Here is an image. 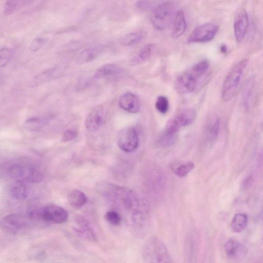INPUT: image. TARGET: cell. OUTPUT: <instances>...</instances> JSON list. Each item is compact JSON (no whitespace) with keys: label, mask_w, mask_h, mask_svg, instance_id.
<instances>
[{"label":"cell","mask_w":263,"mask_h":263,"mask_svg":"<svg viewBox=\"0 0 263 263\" xmlns=\"http://www.w3.org/2000/svg\"><path fill=\"white\" fill-rule=\"evenodd\" d=\"M68 201L72 207L79 209L87 203L88 200L87 195L83 192L74 190L69 194Z\"/></svg>","instance_id":"ac0fdd59"},{"label":"cell","mask_w":263,"mask_h":263,"mask_svg":"<svg viewBox=\"0 0 263 263\" xmlns=\"http://www.w3.org/2000/svg\"><path fill=\"white\" fill-rule=\"evenodd\" d=\"M249 25V16L245 9L239 11L235 19L234 29L236 40L241 42L244 38Z\"/></svg>","instance_id":"8fae6325"},{"label":"cell","mask_w":263,"mask_h":263,"mask_svg":"<svg viewBox=\"0 0 263 263\" xmlns=\"http://www.w3.org/2000/svg\"><path fill=\"white\" fill-rule=\"evenodd\" d=\"M106 112L102 107H97L91 111L87 117L85 125L88 130L95 132L104 125Z\"/></svg>","instance_id":"30bf717a"},{"label":"cell","mask_w":263,"mask_h":263,"mask_svg":"<svg viewBox=\"0 0 263 263\" xmlns=\"http://www.w3.org/2000/svg\"><path fill=\"white\" fill-rule=\"evenodd\" d=\"M210 67L209 61L203 60L194 64L189 70L180 74L175 83L176 91L180 94L193 92L199 79L206 73Z\"/></svg>","instance_id":"6da1fadb"},{"label":"cell","mask_w":263,"mask_h":263,"mask_svg":"<svg viewBox=\"0 0 263 263\" xmlns=\"http://www.w3.org/2000/svg\"><path fill=\"white\" fill-rule=\"evenodd\" d=\"M138 136L136 130L126 128L121 131L118 138V144L120 149L126 152L135 151L138 145Z\"/></svg>","instance_id":"ba28073f"},{"label":"cell","mask_w":263,"mask_h":263,"mask_svg":"<svg viewBox=\"0 0 263 263\" xmlns=\"http://www.w3.org/2000/svg\"><path fill=\"white\" fill-rule=\"evenodd\" d=\"M220 121L217 119L209 127L208 131L209 138L211 141H215L219 133Z\"/></svg>","instance_id":"d6a6232c"},{"label":"cell","mask_w":263,"mask_h":263,"mask_svg":"<svg viewBox=\"0 0 263 263\" xmlns=\"http://www.w3.org/2000/svg\"><path fill=\"white\" fill-rule=\"evenodd\" d=\"M176 12V6L174 2L162 3L156 6L152 11V24L157 30H165L172 23Z\"/></svg>","instance_id":"277c9868"},{"label":"cell","mask_w":263,"mask_h":263,"mask_svg":"<svg viewBox=\"0 0 263 263\" xmlns=\"http://www.w3.org/2000/svg\"><path fill=\"white\" fill-rule=\"evenodd\" d=\"M157 110L161 114H166L169 108V102L168 98L164 96H160L157 98L155 103Z\"/></svg>","instance_id":"f1b7e54d"},{"label":"cell","mask_w":263,"mask_h":263,"mask_svg":"<svg viewBox=\"0 0 263 263\" xmlns=\"http://www.w3.org/2000/svg\"><path fill=\"white\" fill-rule=\"evenodd\" d=\"M73 230L79 237L92 242H97V237L90 222L83 216L77 215L74 218Z\"/></svg>","instance_id":"9c48e42d"},{"label":"cell","mask_w":263,"mask_h":263,"mask_svg":"<svg viewBox=\"0 0 263 263\" xmlns=\"http://www.w3.org/2000/svg\"><path fill=\"white\" fill-rule=\"evenodd\" d=\"M13 52L11 48L4 47L0 49V68L5 67L12 59Z\"/></svg>","instance_id":"83f0119b"},{"label":"cell","mask_w":263,"mask_h":263,"mask_svg":"<svg viewBox=\"0 0 263 263\" xmlns=\"http://www.w3.org/2000/svg\"><path fill=\"white\" fill-rule=\"evenodd\" d=\"M249 222L248 216L244 213H238L233 218L231 224L232 229L235 233H240L244 230Z\"/></svg>","instance_id":"603a6c76"},{"label":"cell","mask_w":263,"mask_h":263,"mask_svg":"<svg viewBox=\"0 0 263 263\" xmlns=\"http://www.w3.org/2000/svg\"><path fill=\"white\" fill-rule=\"evenodd\" d=\"M142 257L144 263H173L166 245L156 236L145 242Z\"/></svg>","instance_id":"7a4b0ae2"},{"label":"cell","mask_w":263,"mask_h":263,"mask_svg":"<svg viewBox=\"0 0 263 263\" xmlns=\"http://www.w3.org/2000/svg\"><path fill=\"white\" fill-rule=\"evenodd\" d=\"M153 2L150 1H139L137 2V7L142 9H145L151 7Z\"/></svg>","instance_id":"d590c367"},{"label":"cell","mask_w":263,"mask_h":263,"mask_svg":"<svg viewBox=\"0 0 263 263\" xmlns=\"http://www.w3.org/2000/svg\"><path fill=\"white\" fill-rule=\"evenodd\" d=\"M255 84V79L254 78H251L248 82H246V86L244 90V97L245 104L248 106L249 103L253 89Z\"/></svg>","instance_id":"f546056e"},{"label":"cell","mask_w":263,"mask_h":263,"mask_svg":"<svg viewBox=\"0 0 263 263\" xmlns=\"http://www.w3.org/2000/svg\"><path fill=\"white\" fill-rule=\"evenodd\" d=\"M220 49L221 52L223 54H226L228 51V48L226 44L221 45Z\"/></svg>","instance_id":"8d00e7d4"},{"label":"cell","mask_w":263,"mask_h":263,"mask_svg":"<svg viewBox=\"0 0 263 263\" xmlns=\"http://www.w3.org/2000/svg\"><path fill=\"white\" fill-rule=\"evenodd\" d=\"M105 218L110 224L114 226H118L122 222L121 216L116 211H111L107 212Z\"/></svg>","instance_id":"1f68e13d"},{"label":"cell","mask_w":263,"mask_h":263,"mask_svg":"<svg viewBox=\"0 0 263 263\" xmlns=\"http://www.w3.org/2000/svg\"><path fill=\"white\" fill-rule=\"evenodd\" d=\"M2 222L5 226L13 231H17L24 228L28 224V220L18 215H9L4 217Z\"/></svg>","instance_id":"e0dca14e"},{"label":"cell","mask_w":263,"mask_h":263,"mask_svg":"<svg viewBox=\"0 0 263 263\" xmlns=\"http://www.w3.org/2000/svg\"><path fill=\"white\" fill-rule=\"evenodd\" d=\"M38 219L47 223L63 224L68 221L69 215L64 208L54 205H49L38 210Z\"/></svg>","instance_id":"52a82bcc"},{"label":"cell","mask_w":263,"mask_h":263,"mask_svg":"<svg viewBox=\"0 0 263 263\" xmlns=\"http://www.w3.org/2000/svg\"></svg>","instance_id":"74e56055"},{"label":"cell","mask_w":263,"mask_h":263,"mask_svg":"<svg viewBox=\"0 0 263 263\" xmlns=\"http://www.w3.org/2000/svg\"><path fill=\"white\" fill-rule=\"evenodd\" d=\"M47 39L42 37H37L32 41L30 44L29 49L31 52H37L45 45Z\"/></svg>","instance_id":"4dcf8cb0"},{"label":"cell","mask_w":263,"mask_h":263,"mask_svg":"<svg viewBox=\"0 0 263 263\" xmlns=\"http://www.w3.org/2000/svg\"><path fill=\"white\" fill-rule=\"evenodd\" d=\"M144 37V33L142 31L130 33L123 38V44L128 46H134L141 42Z\"/></svg>","instance_id":"cb8c5ba5"},{"label":"cell","mask_w":263,"mask_h":263,"mask_svg":"<svg viewBox=\"0 0 263 263\" xmlns=\"http://www.w3.org/2000/svg\"><path fill=\"white\" fill-rule=\"evenodd\" d=\"M8 173L15 180H26L32 183H40L43 179L42 174L37 168L21 162L10 164Z\"/></svg>","instance_id":"5b68a950"},{"label":"cell","mask_w":263,"mask_h":263,"mask_svg":"<svg viewBox=\"0 0 263 263\" xmlns=\"http://www.w3.org/2000/svg\"><path fill=\"white\" fill-rule=\"evenodd\" d=\"M219 26L213 23H206L195 28L187 39L188 44L205 43L211 41L219 30Z\"/></svg>","instance_id":"8992f818"},{"label":"cell","mask_w":263,"mask_h":263,"mask_svg":"<svg viewBox=\"0 0 263 263\" xmlns=\"http://www.w3.org/2000/svg\"><path fill=\"white\" fill-rule=\"evenodd\" d=\"M176 139V134L171 133L165 131L158 138L157 145L161 148L168 147L173 145Z\"/></svg>","instance_id":"484cf974"},{"label":"cell","mask_w":263,"mask_h":263,"mask_svg":"<svg viewBox=\"0 0 263 263\" xmlns=\"http://www.w3.org/2000/svg\"><path fill=\"white\" fill-rule=\"evenodd\" d=\"M77 135V133L76 131L68 130L66 131L62 137V141L67 142L71 141L74 139Z\"/></svg>","instance_id":"e575fe53"},{"label":"cell","mask_w":263,"mask_h":263,"mask_svg":"<svg viewBox=\"0 0 263 263\" xmlns=\"http://www.w3.org/2000/svg\"><path fill=\"white\" fill-rule=\"evenodd\" d=\"M224 250L227 257L235 261L242 259L247 252L245 247L240 242L234 239H230L226 243Z\"/></svg>","instance_id":"7c38bea8"},{"label":"cell","mask_w":263,"mask_h":263,"mask_svg":"<svg viewBox=\"0 0 263 263\" xmlns=\"http://www.w3.org/2000/svg\"><path fill=\"white\" fill-rule=\"evenodd\" d=\"M124 72L120 66L114 64H105L96 71L94 77L96 79H109L118 77Z\"/></svg>","instance_id":"5bb4252c"},{"label":"cell","mask_w":263,"mask_h":263,"mask_svg":"<svg viewBox=\"0 0 263 263\" xmlns=\"http://www.w3.org/2000/svg\"><path fill=\"white\" fill-rule=\"evenodd\" d=\"M196 117V113L194 110L187 109L181 112L174 119L181 128L191 124L195 120Z\"/></svg>","instance_id":"44dd1931"},{"label":"cell","mask_w":263,"mask_h":263,"mask_svg":"<svg viewBox=\"0 0 263 263\" xmlns=\"http://www.w3.org/2000/svg\"><path fill=\"white\" fill-rule=\"evenodd\" d=\"M57 71V69L54 68L42 72L33 78L30 86L35 87L54 79L58 74Z\"/></svg>","instance_id":"d6986e66"},{"label":"cell","mask_w":263,"mask_h":263,"mask_svg":"<svg viewBox=\"0 0 263 263\" xmlns=\"http://www.w3.org/2000/svg\"><path fill=\"white\" fill-rule=\"evenodd\" d=\"M119 104L121 108L130 113H137L140 109L139 98L131 93L123 94L120 98Z\"/></svg>","instance_id":"4fadbf2b"},{"label":"cell","mask_w":263,"mask_h":263,"mask_svg":"<svg viewBox=\"0 0 263 263\" xmlns=\"http://www.w3.org/2000/svg\"><path fill=\"white\" fill-rule=\"evenodd\" d=\"M155 49V45L148 44L144 46L130 61L132 66H136L149 60L152 56Z\"/></svg>","instance_id":"2e32d148"},{"label":"cell","mask_w":263,"mask_h":263,"mask_svg":"<svg viewBox=\"0 0 263 263\" xmlns=\"http://www.w3.org/2000/svg\"><path fill=\"white\" fill-rule=\"evenodd\" d=\"M101 53V49L98 48H91L85 49L79 55L78 61L80 63H85L94 60Z\"/></svg>","instance_id":"d4e9b609"},{"label":"cell","mask_w":263,"mask_h":263,"mask_svg":"<svg viewBox=\"0 0 263 263\" xmlns=\"http://www.w3.org/2000/svg\"><path fill=\"white\" fill-rule=\"evenodd\" d=\"M249 61V59L242 60L228 73L222 88V98L224 102H228L234 97Z\"/></svg>","instance_id":"3957f363"},{"label":"cell","mask_w":263,"mask_h":263,"mask_svg":"<svg viewBox=\"0 0 263 263\" xmlns=\"http://www.w3.org/2000/svg\"><path fill=\"white\" fill-rule=\"evenodd\" d=\"M194 168V164L192 162H188L178 167L175 171V174L180 177H183L190 172Z\"/></svg>","instance_id":"836d02e7"},{"label":"cell","mask_w":263,"mask_h":263,"mask_svg":"<svg viewBox=\"0 0 263 263\" xmlns=\"http://www.w3.org/2000/svg\"><path fill=\"white\" fill-rule=\"evenodd\" d=\"M10 194L16 200H25L27 196V190L23 181L15 180L10 188Z\"/></svg>","instance_id":"ffe728a7"},{"label":"cell","mask_w":263,"mask_h":263,"mask_svg":"<svg viewBox=\"0 0 263 263\" xmlns=\"http://www.w3.org/2000/svg\"><path fill=\"white\" fill-rule=\"evenodd\" d=\"M172 24V37L176 39L182 37L187 28L186 21L183 10L177 11Z\"/></svg>","instance_id":"9a60e30c"},{"label":"cell","mask_w":263,"mask_h":263,"mask_svg":"<svg viewBox=\"0 0 263 263\" xmlns=\"http://www.w3.org/2000/svg\"><path fill=\"white\" fill-rule=\"evenodd\" d=\"M32 1H25V0H9L5 2L4 6V14L9 15L32 3Z\"/></svg>","instance_id":"7402d4cb"},{"label":"cell","mask_w":263,"mask_h":263,"mask_svg":"<svg viewBox=\"0 0 263 263\" xmlns=\"http://www.w3.org/2000/svg\"><path fill=\"white\" fill-rule=\"evenodd\" d=\"M46 119L42 118H32L28 119L24 123L25 128L30 131L40 130L46 123Z\"/></svg>","instance_id":"4316f807"}]
</instances>
